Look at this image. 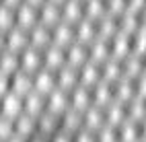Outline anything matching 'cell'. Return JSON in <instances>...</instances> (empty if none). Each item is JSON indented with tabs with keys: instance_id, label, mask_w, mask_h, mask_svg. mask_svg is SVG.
<instances>
[{
	"instance_id": "obj_8",
	"label": "cell",
	"mask_w": 146,
	"mask_h": 142,
	"mask_svg": "<svg viewBox=\"0 0 146 142\" xmlns=\"http://www.w3.org/2000/svg\"><path fill=\"white\" fill-rule=\"evenodd\" d=\"M11 91L21 95V97H25L27 93H31L33 91V74H29V72L19 68L11 76Z\"/></svg>"
},
{
	"instance_id": "obj_17",
	"label": "cell",
	"mask_w": 146,
	"mask_h": 142,
	"mask_svg": "<svg viewBox=\"0 0 146 142\" xmlns=\"http://www.w3.org/2000/svg\"><path fill=\"white\" fill-rule=\"evenodd\" d=\"M50 142H72V136L66 134V132H62V130H58L56 134L50 136Z\"/></svg>"
},
{
	"instance_id": "obj_7",
	"label": "cell",
	"mask_w": 146,
	"mask_h": 142,
	"mask_svg": "<svg viewBox=\"0 0 146 142\" xmlns=\"http://www.w3.org/2000/svg\"><path fill=\"white\" fill-rule=\"evenodd\" d=\"M70 93H72V95L68 97V101H70V109L78 111V113H82V111L93 103V99H91V89L82 87V84H76Z\"/></svg>"
},
{
	"instance_id": "obj_15",
	"label": "cell",
	"mask_w": 146,
	"mask_h": 142,
	"mask_svg": "<svg viewBox=\"0 0 146 142\" xmlns=\"http://www.w3.org/2000/svg\"><path fill=\"white\" fill-rule=\"evenodd\" d=\"M72 142H97V140H95V132L86 130V128H80V130L72 136Z\"/></svg>"
},
{
	"instance_id": "obj_12",
	"label": "cell",
	"mask_w": 146,
	"mask_h": 142,
	"mask_svg": "<svg viewBox=\"0 0 146 142\" xmlns=\"http://www.w3.org/2000/svg\"><path fill=\"white\" fill-rule=\"evenodd\" d=\"M119 132H117V142H138V128H136V121H121L117 126Z\"/></svg>"
},
{
	"instance_id": "obj_19",
	"label": "cell",
	"mask_w": 146,
	"mask_h": 142,
	"mask_svg": "<svg viewBox=\"0 0 146 142\" xmlns=\"http://www.w3.org/2000/svg\"><path fill=\"white\" fill-rule=\"evenodd\" d=\"M27 142H50V136H45V134H41V132H35V134L29 138Z\"/></svg>"
},
{
	"instance_id": "obj_11",
	"label": "cell",
	"mask_w": 146,
	"mask_h": 142,
	"mask_svg": "<svg viewBox=\"0 0 146 142\" xmlns=\"http://www.w3.org/2000/svg\"><path fill=\"white\" fill-rule=\"evenodd\" d=\"M60 15H62V21H64V23H70V25L78 23L80 19L84 17V15H82V4H80V0H66L64 6H62V11H60Z\"/></svg>"
},
{
	"instance_id": "obj_16",
	"label": "cell",
	"mask_w": 146,
	"mask_h": 142,
	"mask_svg": "<svg viewBox=\"0 0 146 142\" xmlns=\"http://www.w3.org/2000/svg\"><path fill=\"white\" fill-rule=\"evenodd\" d=\"M8 91H11V76L0 72V97H4Z\"/></svg>"
},
{
	"instance_id": "obj_1",
	"label": "cell",
	"mask_w": 146,
	"mask_h": 142,
	"mask_svg": "<svg viewBox=\"0 0 146 142\" xmlns=\"http://www.w3.org/2000/svg\"><path fill=\"white\" fill-rule=\"evenodd\" d=\"M23 113V97L13 91H8L4 97H0V115L17 119Z\"/></svg>"
},
{
	"instance_id": "obj_3",
	"label": "cell",
	"mask_w": 146,
	"mask_h": 142,
	"mask_svg": "<svg viewBox=\"0 0 146 142\" xmlns=\"http://www.w3.org/2000/svg\"><path fill=\"white\" fill-rule=\"evenodd\" d=\"M56 89V74L47 68H39L33 74V91L47 97L52 91Z\"/></svg>"
},
{
	"instance_id": "obj_2",
	"label": "cell",
	"mask_w": 146,
	"mask_h": 142,
	"mask_svg": "<svg viewBox=\"0 0 146 142\" xmlns=\"http://www.w3.org/2000/svg\"><path fill=\"white\" fill-rule=\"evenodd\" d=\"M4 43H6V50H11L15 54H21L25 47L29 45V31L21 29V27H13L4 33Z\"/></svg>"
},
{
	"instance_id": "obj_18",
	"label": "cell",
	"mask_w": 146,
	"mask_h": 142,
	"mask_svg": "<svg viewBox=\"0 0 146 142\" xmlns=\"http://www.w3.org/2000/svg\"><path fill=\"white\" fill-rule=\"evenodd\" d=\"M136 97H140V99L146 97V76H140V80H138V93H136Z\"/></svg>"
},
{
	"instance_id": "obj_21",
	"label": "cell",
	"mask_w": 146,
	"mask_h": 142,
	"mask_svg": "<svg viewBox=\"0 0 146 142\" xmlns=\"http://www.w3.org/2000/svg\"><path fill=\"white\" fill-rule=\"evenodd\" d=\"M50 2H54V4L60 6V4H64V2H66V0H50Z\"/></svg>"
},
{
	"instance_id": "obj_5",
	"label": "cell",
	"mask_w": 146,
	"mask_h": 142,
	"mask_svg": "<svg viewBox=\"0 0 146 142\" xmlns=\"http://www.w3.org/2000/svg\"><path fill=\"white\" fill-rule=\"evenodd\" d=\"M41 60H43V64H45L47 70L56 72L58 68H62V66L66 64V50H62V47H58V45L50 43V45L43 50Z\"/></svg>"
},
{
	"instance_id": "obj_14",
	"label": "cell",
	"mask_w": 146,
	"mask_h": 142,
	"mask_svg": "<svg viewBox=\"0 0 146 142\" xmlns=\"http://www.w3.org/2000/svg\"><path fill=\"white\" fill-rule=\"evenodd\" d=\"M15 136V119L0 115V142H6Z\"/></svg>"
},
{
	"instance_id": "obj_9",
	"label": "cell",
	"mask_w": 146,
	"mask_h": 142,
	"mask_svg": "<svg viewBox=\"0 0 146 142\" xmlns=\"http://www.w3.org/2000/svg\"><path fill=\"white\" fill-rule=\"evenodd\" d=\"M43 109H45V97H43V95L31 91V93H27L23 97V111L27 113V115H31V117L37 119L41 115Z\"/></svg>"
},
{
	"instance_id": "obj_6",
	"label": "cell",
	"mask_w": 146,
	"mask_h": 142,
	"mask_svg": "<svg viewBox=\"0 0 146 142\" xmlns=\"http://www.w3.org/2000/svg\"><path fill=\"white\" fill-rule=\"evenodd\" d=\"M72 41H74V29H72L70 23L60 21L56 27H52V43H54V45L66 50Z\"/></svg>"
},
{
	"instance_id": "obj_13",
	"label": "cell",
	"mask_w": 146,
	"mask_h": 142,
	"mask_svg": "<svg viewBox=\"0 0 146 142\" xmlns=\"http://www.w3.org/2000/svg\"><path fill=\"white\" fill-rule=\"evenodd\" d=\"M13 27H15V8H8L4 4H0V31L6 33Z\"/></svg>"
},
{
	"instance_id": "obj_10",
	"label": "cell",
	"mask_w": 146,
	"mask_h": 142,
	"mask_svg": "<svg viewBox=\"0 0 146 142\" xmlns=\"http://www.w3.org/2000/svg\"><path fill=\"white\" fill-rule=\"evenodd\" d=\"M89 60V52H86V45L78 43V41H72L70 45L66 47V64L74 66L76 70Z\"/></svg>"
},
{
	"instance_id": "obj_4",
	"label": "cell",
	"mask_w": 146,
	"mask_h": 142,
	"mask_svg": "<svg viewBox=\"0 0 146 142\" xmlns=\"http://www.w3.org/2000/svg\"><path fill=\"white\" fill-rule=\"evenodd\" d=\"M68 107H70V101H68V93H66V91H62V89H58V87H56L50 95H47L45 109L50 111V113H54V115L60 117Z\"/></svg>"
},
{
	"instance_id": "obj_20",
	"label": "cell",
	"mask_w": 146,
	"mask_h": 142,
	"mask_svg": "<svg viewBox=\"0 0 146 142\" xmlns=\"http://www.w3.org/2000/svg\"><path fill=\"white\" fill-rule=\"evenodd\" d=\"M6 142H27L25 138H21V136H13V138H8Z\"/></svg>"
}]
</instances>
